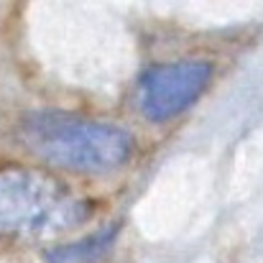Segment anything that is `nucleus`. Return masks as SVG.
I'll use <instances>...</instances> for the list:
<instances>
[{
	"instance_id": "obj_3",
	"label": "nucleus",
	"mask_w": 263,
	"mask_h": 263,
	"mask_svg": "<svg viewBox=\"0 0 263 263\" xmlns=\"http://www.w3.org/2000/svg\"><path fill=\"white\" fill-rule=\"evenodd\" d=\"M212 80L207 62H172L151 67L141 80V110L151 120H169L184 112Z\"/></svg>"
},
{
	"instance_id": "obj_1",
	"label": "nucleus",
	"mask_w": 263,
	"mask_h": 263,
	"mask_svg": "<svg viewBox=\"0 0 263 263\" xmlns=\"http://www.w3.org/2000/svg\"><path fill=\"white\" fill-rule=\"evenodd\" d=\"M21 141L41 161L74 174H110L133 151V141L123 128L64 112H36L26 118L21 123Z\"/></svg>"
},
{
	"instance_id": "obj_2",
	"label": "nucleus",
	"mask_w": 263,
	"mask_h": 263,
	"mask_svg": "<svg viewBox=\"0 0 263 263\" xmlns=\"http://www.w3.org/2000/svg\"><path fill=\"white\" fill-rule=\"evenodd\" d=\"M85 217V202L69 194L57 179L28 169L0 172V235H57Z\"/></svg>"
}]
</instances>
